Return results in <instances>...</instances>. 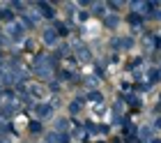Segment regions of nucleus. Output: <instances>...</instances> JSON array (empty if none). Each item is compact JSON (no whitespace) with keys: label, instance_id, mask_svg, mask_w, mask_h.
<instances>
[{"label":"nucleus","instance_id":"f257e3e1","mask_svg":"<svg viewBox=\"0 0 161 143\" xmlns=\"http://www.w3.org/2000/svg\"><path fill=\"white\" fill-rule=\"evenodd\" d=\"M143 136H152V129L150 127H143Z\"/></svg>","mask_w":161,"mask_h":143}]
</instances>
